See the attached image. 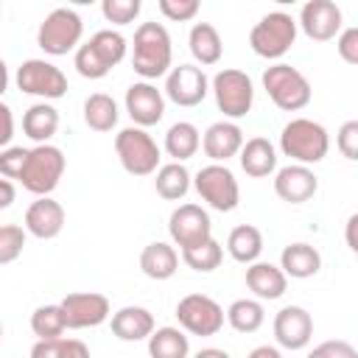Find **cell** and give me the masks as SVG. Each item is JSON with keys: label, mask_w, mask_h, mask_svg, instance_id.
Instances as JSON below:
<instances>
[{"label": "cell", "mask_w": 358, "mask_h": 358, "mask_svg": "<svg viewBox=\"0 0 358 358\" xmlns=\"http://www.w3.org/2000/svg\"><path fill=\"white\" fill-rule=\"evenodd\" d=\"M171 62H173V45L168 28L159 22H143L134 31V42H131V70L140 78L154 81L171 73Z\"/></svg>", "instance_id": "6da1fadb"}, {"label": "cell", "mask_w": 358, "mask_h": 358, "mask_svg": "<svg viewBox=\"0 0 358 358\" xmlns=\"http://www.w3.org/2000/svg\"><path fill=\"white\" fill-rule=\"evenodd\" d=\"M129 53V42L120 31H112V28H103V31H95L84 45H78L76 56H73V64L78 70V76L90 78V81H98L103 76H109L112 67H117Z\"/></svg>", "instance_id": "7a4b0ae2"}, {"label": "cell", "mask_w": 358, "mask_h": 358, "mask_svg": "<svg viewBox=\"0 0 358 358\" xmlns=\"http://www.w3.org/2000/svg\"><path fill=\"white\" fill-rule=\"evenodd\" d=\"M64 168H67V159L59 145L36 143L34 148H28V157L17 182L34 196H50L64 176Z\"/></svg>", "instance_id": "3957f363"}, {"label": "cell", "mask_w": 358, "mask_h": 358, "mask_svg": "<svg viewBox=\"0 0 358 358\" xmlns=\"http://www.w3.org/2000/svg\"><path fill=\"white\" fill-rule=\"evenodd\" d=\"M280 151L291 157V162L302 165H316L327 157L330 151V134L322 123L310 117H294L282 126L280 134Z\"/></svg>", "instance_id": "277c9868"}, {"label": "cell", "mask_w": 358, "mask_h": 358, "mask_svg": "<svg viewBox=\"0 0 358 358\" xmlns=\"http://www.w3.org/2000/svg\"><path fill=\"white\" fill-rule=\"evenodd\" d=\"M299 20H294L288 11H268L260 17L249 31V45L260 59L280 62L296 42Z\"/></svg>", "instance_id": "5b68a950"}, {"label": "cell", "mask_w": 358, "mask_h": 358, "mask_svg": "<svg viewBox=\"0 0 358 358\" xmlns=\"http://www.w3.org/2000/svg\"><path fill=\"white\" fill-rule=\"evenodd\" d=\"M263 90L271 98V103L282 112H299L313 98L310 81L305 78V73H299L285 62H277L263 70Z\"/></svg>", "instance_id": "8992f818"}, {"label": "cell", "mask_w": 358, "mask_h": 358, "mask_svg": "<svg viewBox=\"0 0 358 358\" xmlns=\"http://www.w3.org/2000/svg\"><path fill=\"white\" fill-rule=\"evenodd\" d=\"M115 154L126 173L131 176H151L159 168L162 148L143 126H126L115 134Z\"/></svg>", "instance_id": "52a82bcc"}, {"label": "cell", "mask_w": 358, "mask_h": 358, "mask_svg": "<svg viewBox=\"0 0 358 358\" xmlns=\"http://www.w3.org/2000/svg\"><path fill=\"white\" fill-rule=\"evenodd\" d=\"M81 36H84V20L73 8L62 6V8H53L39 22L36 45L48 56H67L70 50H78Z\"/></svg>", "instance_id": "ba28073f"}, {"label": "cell", "mask_w": 358, "mask_h": 358, "mask_svg": "<svg viewBox=\"0 0 358 358\" xmlns=\"http://www.w3.org/2000/svg\"><path fill=\"white\" fill-rule=\"evenodd\" d=\"M193 187H196L199 199L218 213H232L241 201L238 179L227 168V162H210V165L199 168L193 176Z\"/></svg>", "instance_id": "9c48e42d"}, {"label": "cell", "mask_w": 358, "mask_h": 358, "mask_svg": "<svg viewBox=\"0 0 358 358\" xmlns=\"http://www.w3.org/2000/svg\"><path fill=\"white\" fill-rule=\"evenodd\" d=\"M210 87H213V95H215V106L224 112V117L238 120V117H246L252 112L255 84L243 70L224 67L213 76Z\"/></svg>", "instance_id": "30bf717a"}, {"label": "cell", "mask_w": 358, "mask_h": 358, "mask_svg": "<svg viewBox=\"0 0 358 358\" xmlns=\"http://www.w3.org/2000/svg\"><path fill=\"white\" fill-rule=\"evenodd\" d=\"M17 90L42 101H56L67 95V76L48 59H25L17 67Z\"/></svg>", "instance_id": "8fae6325"}, {"label": "cell", "mask_w": 358, "mask_h": 358, "mask_svg": "<svg viewBox=\"0 0 358 358\" xmlns=\"http://www.w3.org/2000/svg\"><path fill=\"white\" fill-rule=\"evenodd\" d=\"M176 319L190 336H215L227 322V310L207 294H187L176 302Z\"/></svg>", "instance_id": "7c38bea8"}, {"label": "cell", "mask_w": 358, "mask_h": 358, "mask_svg": "<svg viewBox=\"0 0 358 358\" xmlns=\"http://www.w3.org/2000/svg\"><path fill=\"white\" fill-rule=\"evenodd\" d=\"M210 90V78L199 64H179L165 76V98L185 109L199 106Z\"/></svg>", "instance_id": "4fadbf2b"}, {"label": "cell", "mask_w": 358, "mask_h": 358, "mask_svg": "<svg viewBox=\"0 0 358 358\" xmlns=\"http://www.w3.org/2000/svg\"><path fill=\"white\" fill-rule=\"evenodd\" d=\"M168 232H171V241L179 246V249H190L207 238H213V221H210V213L201 207V204H179L171 218H168Z\"/></svg>", "instance_id": "5bb4252c"}, {"label": "cell", "mask_w": 358, "mask_h": 358, "mask_svg": "<svg viewBox=\"0 0 358 358\" xmlns=\"http://www.w3.org/2000/svg\"><path fill=\"white\" fill-rule=\"evenodd\" d=\"M299 28L313 42H330L344 28V14L333 0H308L299 11Z\"/></svg>", "instance_id": "9a60e30c"}, {"label": "cell", "mask_w": 358, "mask_h": 358, "mask_svg": "<svg viewBox=\"0 0 358 358\" xmlns=\"http://www.w3.org/2000/svg\"><path fill=\"white\" fill-rule=\"evenodd\" d=\"M123 106H126V115L131 117V123L148 129V126H157L165 115V90H157L151 81H134L129 90H126V98H123Z\"/></svg>", "instance_id": "2e32d148"}, {"label": "cell", "mask_w": 358, "mask_h": 358, "mask_svg": "<svg viewBox=\"0 0 358 358\" xmlns=\"http://www.w3.org/2000/svg\"><path fill=\"white\" fill-rule=\"evenodd\" d=\"M62 308L67 313V324L70 330H87V327H98L112 316V305L103 294L98 291H76L67 294L62 299Z\"/></svg>", "instance_id": "e0dca14e"}, {"label": "cell", "mask_w": 358, "mask_h": 358, "mask_svg": "<svg viewBox=\"0 0 358 358\" xmlns=\"http://www.w3.org/2000/svg\"><path fill=\"white\" fill-rule=\"evenodd\" d=\"M313 338V316L302 305H285L274 316V341L282 350H305Z\"/></svg>", "instance_id": "ac0fdd59"}, {"label": "cell", "mask_w": 358, "mask_h": 358, "mask_svg": "<svg viewBox=\"0 0 358 358\" xmlns=\"http://www.w3.org/2000/svg\"><path fill=\"white\" fill-rule=\"evenodd\" d=\"M316 190H319V176L310 171V165L291 162L274 171V193L288 204H305L316 196Z\"/></svg>", "instance_id": "d6986e66"}, {"label": "cell", "mask_w": 358, "mask_h": 358, "mask_svg": "<svg viewBox=\"0 0 358 358\" xmlns=\"http://www.w3.org/2000/svg\"><path fill=\"white\" fill-rule=\"evenodd\" d=\"M243 143H246L243 140V129L229 117L227 120H215L201 134V148L213 162H227V159L238 157Z\"/></svg>", "instance_id": "ffe728a7"}, {"label": "cell", "mask_w": 358, "mask_h": 358, "mask_svg": "<svg viewBox=\"0 0 358 358\" xmlns=\"http://www.w3.org/2000/svg\"><path fill=\"white\" fill-rule=\"evenodd\" d=\"M25 229L39 241H50L64 229V207L50 196H36L25 210Z\"/></svg>", "instance_id": "44dd1931"}, {"label": "cell", "mask_w": 358, "mask_h": 358, "mask_svg": "<svg viewBox=\"0 0 358 358\" xmlns=\"http://www.w3.org/2000/svg\"><path fill=\"white\" fill-rule=\"evenodd\" d=\"M246 288L257 296V299H280L288 288V274L282 271V266H274V263H263V260H255L246 266Z\"/></svg>", "instance_id": "7402d4cb"}, {"label": "cell", "mask_w": 358, "mask_h": 358, "mask_svg": "<svg viewBox=\"0 0 358 358\" xmlns=\"http://www.w3.org/2000/svg\"><path fill=\"white\" fill-rule=\"evenodd\" d=\"M109 324H112V333L120 341H143L157 330L154 327V313L143 305H126V308L115 310L109 316Z\"/></svg>", "instance_id": "603a6c76"}, {"label": "cell", "mask_w": 358, "mask_h": 358, "mask_svg": "<svg viewBox=\"0 0 358 358\" xmlns=\"http://www.w3.org/2000/svg\"><path fill=\"white\" fill-rule=\"evenodd\" d=\"M238 157H241L243 173L252 176V179H266V176H271V173L277 171V148H274V143L266 140V137H252V140H246Z\"/></svg>", "instance_id": "cb8c5ba5"}, {"label": "cell", "mask_w": 358, "mask_h": 358, "mask_svg": "<svg viewBox=\"0 0 358 358\" xmlns=\"http://www.w3.org/2000/svg\"><path fill=\"white\" fill-rule=\"evenodd\" d=\"M187 45H190V53L196 59V64L201 67H210V64H218L221 56H224V42H221V34L215 25L210 22H196L187 34Z\"/></svg>", "instance_id": "d4e9b609"}, {"label": "cell", "mask_w": 358, "mask_h": 358, "mask_svg": "<svg viewBox=\"0 0 358 358\" xmlns=\"http://www.w3.org/2000/svg\"><path fill=\"white\" fill-rule=\"evenodd\" d=\"M280 266L291 280H308L319 274L322 268V255L310 243H288L280 255Z\"/></svg>", "instance_id": "484cf974"}, {"label": "cell", "mask_w": 358, "mask_h": 358, "mask_svg": "<svg viewBox=\"0 0 358 358\" xmlns=\"http://www.w3.org/2000/svg\"><path fill=\"white\" fill-rule=\"evenodd\" d=\"M140 268L148 280H171L179 268V255L171 243L165 241H154L143 249L140 255Z\"/></svg>", "instance_id": "4316f807"}, {"label": "cell", "mask_w": 358, "mask_h": 358, "mask_svg": "<svg viewBox=\"0 0 358 358\" xmlns=\"http://www.w3.org/2000/svg\"><path fill=\"white\" fill-rule=\"evenodd\" d=\"M190 185H193V176H190V171L185 168V162H179V159L159 165L157 173H154V190H157L165 201H179V199H185L187 190H190Z\"/></svg>", "instance_id": "83f0119b"}, {"label": "cell", "mask_w": 358, "mask_h": 358, "mask_svg": "<svg viewBox=\"0 0 358 358\" xmlns=\"http://www.w3.org/2000/svg\"><path fill=\"white\" fill-rule=\"evenodd\" d=\"M22 131L34 143H50V137L59 131V112L48 101H39L25 109L22 115Z\"/></svg>", "instance_id": "f1b7e54d"}, {"label": "cell", "mask_w": 358, "mask_h": 358, "mask_svg": "<svg viewBox=\"0 0 358 358\" xmlns=\"http://www.w3.org/2000/svg\"><path fill=\"white\" fill-rule=\"evenodd\" d=\"M162 148H165V154H168L171 159L185 162V159H190V157L201 148V134H199V129H196L190 120H179V123H173V126L165 131Z\"/></svg>", "instance_id": "f546056e"}, {"label": "cell", "mask_w": 358, "mask_h": 358, "mask_svg": "<svg viewBox=\"0 0 358 358\" xmlns=\"http://www.w3.org/2000/svg\"><path fill=\"white\" fill-rule=\"evenodd\" d=\"M227 252L232 260L249 266L263 255V235L252 224H241L227 235Z\"/></svg>", "instance_id": "4dcf8cb0"}, {"label": "cell", "mask_w": 358, "mask_h": 358, "mask_svg": "<svg viewBox=\"0 0 358 358\" xmlns=\"http://www.w3.org/2000/svg\"><path fill=\"white\" fill-rule=\"evenodd\" d=\"M187 330L179 324V327H157L151 336H148V352L154 358H187L190 355V341L185 336Z\"/></svg>", "instance_id": "1f68e13d"}, {"label": "cell", "mask_w": 358, "mask_h": 358, "mask_svg": "<svg viewBox=\"0 0 358 358\" xmlns=\"http://www.w3.org/2000/svg\"><path fill=\"white\" fill-rule=\"evenodd\" d=\"M117 117H120V109H117V101L112 95L92 92L84 101V123L92 131H112L117 126Z\"/></svg>", "instance_id": "d6a6232c"}, {"label": "cell", "mask_w": 358, "mask_h": 358, "mask_svg": "<svg viewBox=\"0 0 358 358\" xmlns=\"http://www.w3.org/2000/svg\"><path fill=\"white\" fill-rule=\"evenodd\" d=\"M266 322V310H263V299H235L229 308H227V324L235 330V333H257Z\"/></svg>", "instance_id": "836d02e7"}, {"label": "cell", "mask_w": 358, "mask_h": 358, "mask_svg": "<svg viewBox=\"0 0 358 358\" xmlns=\"http://www.w3.org/2000/svg\"><path fill=\"white\" fill-rule=\"evenodd\" d=\"M31 330L36 338H56V336H64V330H70L67 324V313L59 305H39L34 313H31Z\"/></svg>", "instance_id": "e575fe53"}, {"label": "cell", "mask_w": 358, "mask_h": 358, "mask_svg": "<svg viewBox=\"0 0 358 358\" xmlns=\"http://www.w3.org/2000/svg\"><path fill=\"white\" fill-rule=\"evenodd\" d=\"M182 260H185L193 271L210 274V271H215V268L221 266L224 249H221V243H218L215 238H207V241H201V243H196V246H190V249H182Z\"/></svg>", "instance_id": "d590c367"}, {"label": "cell", "mask_w": 358, "mask_h": 358, "mask_svg": "<svg viewBox=\"0 0 358 358\" xmlns=\"http://www.w3.org/2000/svg\"><path fill=\"white\" fill-rule=\"evenodd\" d=\"M31 355L34 358H87L90 347L84 341H78V338L56 336V338H39L31 347Z\"/></svg>", "instance_id": "8d00e7d4"}, {"label": "cell", "mask_w": 358, "mask_h": 358, "mask_svg": "<svg viewBox=\"0 0 358 358\" xmlns=\"http://www.w3.org/2000/svg\"><path fill=\"white\" fill-rule=\"evenodd\" d=\"M25 235H28V229L20 227V224H3V227H0V263H3V266L14 263V260L22 255Z\"/></svg>", "instance_id": "74e56055"}, {"label": "cell", "mask_w": 358, "mask_h": 358, "mask_svg": "<svg viewBox=\"0 0 358 358\" xmlns=\"http://www.w3.org/2000/svg\"><path fill=\"white\" fill-rule=\"evenodd\" d=\"M143 0H101V14L112 25H129L140 17Z\"/></svg>", "instance_id": "f35d334b"}, {"label": "cell", "mask_w": 358, "mask_h": 358, "mask_svg": "<svg viewBox=\"0 0 358 358\" xmlns=\"http://www.w3.org/2000/svg\"><path fill=\"white\" fill-rule=\"evenodd\" d=\"M157 3L162 17L171 22H190L201 8V0H157Z\"/></svg>", "instance_id": "ab89813d"}, {"label": "cell", "mask_w": 358, "mask_h": 358, "mask_svg": "<svg viewBox=\"0 0 358 358\" xmlns=\"http://www.w3.org/2000/svg\"><path fill=\"white\" fill-rule=\"evenodd\" d=\"M336 145L341 151V157L358 162V120H344L336 131Z\"/></svg>", "instance_id": "60d3db41"}, {"label": "cell", "mask_w": 358, "mask_h": 358, "mask_svg": "<svg viewBox=\"0 0 358 358\" xmlns=\"http://www.w3.org/2000/svg\"><path fill=\"white\" fill-rule=\"evenodd\" d=\"M25 157H28V148H22V145H6L0 151V173L8 176V179H20V171L25 165Z\"/></svg>", "instance_id": "b9f144b4"}, {"label": "cell", "mask_w": 358, "mask_h": 358, "mask_svg": "<svg viewBox=\"0 0 358 358\" xmlns=\"http://www.w3.org/2000/svg\"><path fill=\"white\" fill-rule=\"evenodd\" d=\"M336 50L347 64L358 67V25L352 28H341V34L336 36Z\"/></svg>", "instance_id": "7bdbcfd3"}, {"label": "cell", "mask_w": 358, "mask_h": 358, "mask_svg": "<svg viewBox=\"0 0 358 358\" xmlns=\"http://www.w3.org/2000/svg\"><path fill=\"white\" fill-rule=\"evenodd\" d=\"M310 355H316V358H324V355H330V358H352V355H358V350L352 344H347V341H322V344H316L310 350Z\"/></svg>", "instance_id": "ee69618b"}, {"label": "cell", "mask_w": 358, "mask_h": 358, "mask_svg": "<svg viewBox=\"0 0 358 358\" xmlns=\"http://www.w3.org/2000/svg\"><path fill=\"white\" fill-rule=\"evenodd\" d=\"M0 115H3V134H0V145H11V137H14V115H11V106L8 103H0Z\"/></svg>", "instance_id": "f6af8a7d"}, {"label": "cell", "mask_w": 358, "mask_h": 358, "mask_svg": "<svg viewBox=\"0 0 358 358\" xmlns=\"http://www.w3.org/2000/svg\"><path fill=\"white\" fill-rule=\"evenodd\" d=\"M344 241H347L350 252L358 257V213H352L347 218V224H344Z\"/></svg>", "instance_id": "bcb514c9"}, {"label": "cell", "mask_w": 358, "mask_h": 358, "mask_svg": "<svg viewBox=\"0 0 358 358\" xmlns=\"http://www.w3.org/2000/svg\"><path fill=\"white\" fill-rule=\"evenodd\" d=\"M14 204V179L3 176L0 179V210H8Z\"/></svg>", "instance_id": "7dc6e473"}, {"label": "cell", "mask_w": 358, "mask_h": 358, "mask_svg": "<svg viewBox=\"0 0 358 358\" xmlns=\"http://www.w3.org/2000/svg\"><path fill=\"white\" fill-rule=\"evenodd\" d=\"M280 352H282V347H268V344H263V347H255L249 355H252V358H280Z\"/></svg>", "instance_id": "c3c4849f"}, {"label": "cell", "mask_w": 358, "mask_h": 358, "mask_svg": "<svg viewBox=\"0 0 358 358\" xmlns=\"http://www.w3.org/2000/svg\"><path fill=\"white\" fill-rule=\"evenodd\" d=\"M207 355H218V358H227V350H210V347L199 350V358H207Z\"/></svg>", "instance_id": "681fc988"}, {"label": "cell", "mask_w": 358, "mask_h": 358, "mask_svg": "<svg viewBox=\"0 0 358 358\" xmlns=\"http://www.w3.org/2000/svg\"><path fill=\"white\" fill-rule=\"evenodd\" d=\"M67 3H73V6H92V3H101V0H67Z\"/></svg>", "instance_id": "f907efd6"}, {"label": "cell", "mask_w": 358, "mask_h": 358, "mask_svg": "<svg viewBox=\"0 0 358 358\" xmlns=\"http://www.w3.org/2000/svg\"><path fill=\"white\" fill-rule=\"evenodd\" d=\"M274 3H280V6H291V3H296V0H274Z\"/></svg>", "instance_id": "816d5d0a"}]
</instances>
